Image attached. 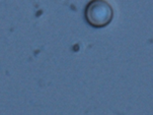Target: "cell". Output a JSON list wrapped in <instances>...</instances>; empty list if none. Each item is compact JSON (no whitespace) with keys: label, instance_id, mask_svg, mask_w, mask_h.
<instances>
[{"label":"cell","instance_id":"1","mask_svg":"<svg viewBox=\"0 0 153 115\" xmlns=\"http://www.w3.org/2000/svg\"><path fill=\"white\" fill-rule=\"evenodd\" d=\"M85 20L93 28H103L111 22L114 10L105 0H91L84 11Z\"/></svg>","mask_w":153,"mask_h":115}]
</instances>
